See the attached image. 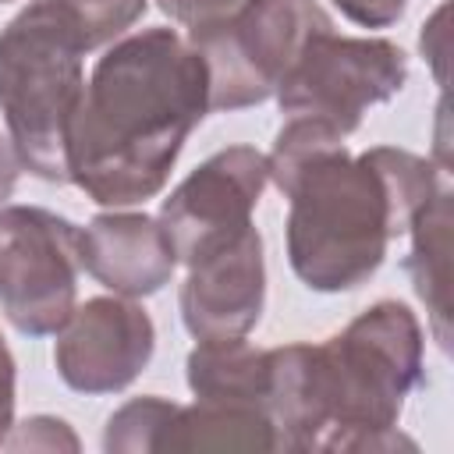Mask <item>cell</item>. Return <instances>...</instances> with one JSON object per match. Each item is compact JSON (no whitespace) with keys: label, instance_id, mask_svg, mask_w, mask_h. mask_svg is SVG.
I'll list each match as a JSON object with an SVG mask.
<instances>
[{"label":"cell","instance_id":"cell-1","mask_svg":"<svg viewBox=\"0 0 454 454\" xmlns=\"http://www.w3.org/2000/svg\"><path fill=\"white\" fill-rule=\"evenodd\" d=\"M270 184L287 199L284 245L294 277L319 294L369 284L394 238L440 192L443 170L411 149L351 153L312 117H287L266 153Z\"/></svg>","mask_w":454,"mask_h":454},{"label":"cell","instance_id":"cell-2","mask_svg":"<svg viewBox=\"0 0 454 454\" xmlns=\"http://www.w3.org/2000/svg\"><path fill=\"white\" fill-rule=\"evenodd\" d=\"M209 114V71L167 25L138 28L96 60L67 135V181L103 209L142 206L170 181Z\"/></svg>","mask_w":454,"mask_h":454},{"label":"cell","instance_id":"cell-3","mask_svg":"<svg viewBox=\"0 0 454 454\" xmlns=\"http://www.w3.org/2000/svg\"><path fill=\"white\" fill-rule=\"evenodd\" d=\"M426 383V333L419 316L383 298L319 344L270 348L266 411L284 450L390 454L419 450L401 433L404 401Z\"/></svg>","mask_w":454,"mask_h":454},{"label":"cell","instance_id":"cell-4","mask_svg":"<svg viewBox=\"0 0 454 454\" xmlns=\"http://www.w3.org/2000/svg\"><path fill=\"white\" fill-rule=\"evenodd\" d=\"M85 32L71 7L32 0L0 28L4 131L39 181L67 184V135L85 92Z\"/></svg>","mask_w":454,"mask_h":454},{"label":"cell","instance_id":"cell-5","mask_svg":"<svg viewBox=\"0 0 454 454\" xmlns=\"http://www.w3.org/2000/svg\"><path fill=\"white\" fill-rule=\"evenodd\" d=\"M333 18L319 0H245L231 18L184 39L209 71V114H234L277 96L284 74Z\"/></svg>","mask_w":454,"mask_h":454},{"label":"cell","instance_id":"cell-6","mask_svg":"<svg viewBox=\"0 0 454 454\" xmlns=\"http://www.w3.org/2000/svg\"><path fill=\"white\" fill-rule=\"evenodd\" d=\"M408 85V53L383 35H312L277 89L287 117H312L340 131H358L362 117L401 96Z\"/></svg>","mask_w":454,"mask_h":454},{"label":"cell","instance_id":"cell-7","mask_svg":"<svg viewBox=\"0 0 454 454\" xmlns=\"http://www.w3.org/2000/svg\"><path fill=\"white\" fill-rule=\"evenodd\" d=\"M78 223L46 206H0V312L25 337H53L78 305Z\"/></svg>","mask_w":454,"mask_h":454},{"label":"cell","instance_id":"cell-8","mask_svg":"<svg viewBox=\"0 0 454 454\" xmlns=\"http://www.w3.org/2000/svg\"><path fill=\"white\" fill-rule=\"evenodd\" d=\"M53 369L74 394H121L156 355V323L138 298L96 294L53 333Z\"/></svg>","mask_w":454,"mask_h":454},{"label":"cell","instance_id":"cell-9","mask_svg":"<svg viewBox=\"0 0 454 454\" xmlns=\"http://www.w3.org/2000/svg\"><path fill=\"white\" fill-rule=\"evenodd\" d=\"M266 184V153L255 145H227L170 188L156 216L177 252V266H188L206 248L245 231Z\"/></svg>","mask_w":454,"mask_h":454},{"label":"cell","instance_id":"cell-10","mask_svg":"<svg viewBox=\"0 0 454 454\" xmlns=\"http://www.w3.org/2000/svg\"><path fill=\"white\" fill-rule=\"evenodd\" d=\"M177 309L192 340H234L259 326L266 309V248L255 223L188 262Z\"/></svg>","mask_w":454,"mask_h":454},{"label":"cell","instance_id":"cell-11","mask_svg":"<svg viewBox=\"0 0 454 454\" xmlns=\"http://www.w3.org/2000/svg\"><path fill=\"white\" fill-rule=\"evenodd\" d=\"M82 270L110 294L149 298L177 273V252L160 216L138 209H103L78 227Z\"/></svg>","mask_w":454,"mask_h":454},{"label":"cell","instance_id":"cell-12","mask_svg":"<svg viewBox=\"0 0 454 454\" xmlns=\"http://www.w3.org/2000/svg\"><path fill=\"white\" fill-rule=\"evenodd\" d=\"M450 188H440L408 223L404 273L415 298L426 309L429 333L443 355H450Z\"/></svg>","mask_w":454,"mask_h":454},{"label":"cell","instance_id":"cell-13","mask_svg":"<svg viewBox=\"0 0 454 454\" xmlns=\"http://www.w3.org/2000/svg\"><path fill=\"white\" fill-rule=\"evenodd\" d=\"M167 450H284V440L259 404L195 397L170 415L160 440V454Z\"/></svg>","mask_w":454,"mask_h":454},{"label":"cell","instance_id":"cell-14","mask_svg":"<svg viewBox=\"0 0 454 454\" xmlns=\"http://www.w3.org/2000/svg\"><path fill=\"white\" fill-rule=\"evenodd\" d=\"M184 380L199 401H238L266 408L270 348H255L248 337L195 340L184 358Z\"/></svg>","mask_w":454,"mask_h":454},{"label":"cell","instance_id":"cell-15","mask_svg":"<svg viewBox=\"0 0 454 454\" xmlns=\"http://www.w3.org/2000/svg\"><path fill=\"white\" fill-rule=\"evenodd\" d=\"M174 411H177V401L170 397H160V394L131 397L117 411H110L99 443L106 454H160V440Z\"/></svg>","mask_w":454,"mask_h":454},{"label":"cell","instance_id":"cell-16","mask_svg":"<svg viewBox=\"0 0 454 454\" xmlns=\"http://www.w3.org/2000/svg\"><path fill=\"white\" fill-rule=\"evenodd\" d=\"M57 4L74 11L89 50L110 46L114 39L128 35L149 7V0H57Z\"/></svg>","mask_w":454,"mask_h":454},{"label":"cell","instance_id":"cell-17","mask_svg":"<svg viewBox=\"0 0 454 454\" xmlns=\"http://www.w3.org/2000/svg\"><path fill=\"white\" fill-rule=\"evenodd\" d=\"M0 450H82V440L57 415H28L11 426Z\"/></svg>","mask_w":454,"mask_h":454},{"label":"cell","instance_id":"cell-18","mask_svg":"<svg viewBox=\"0 0 454 454\" xmlns=\"http://www.w3.org/2000/svg\"><path fill=\"white\" fill-rule=\"evenodd\" d=\"M450 0H440L436 11L422 21L419 28V53L426 60V67L433 71V82L440 85V92H447V64H450Z\"/></svg>","mask_w":454,"mask_h":454},{"label":"cell","instance_id":"cell-19","mask_svg":"<svg viewBox=\"0 0 454 454\" xmlns=\"http://www.w3.org/2000/svg\"><path fill=\"white\" fill-rule=\"evenodd\" d=\"M245 0H156V7L174 21L181 25L184 32H195V28H209L223 18H231Z\"/></svg>","mask_w":454,"mask_h":454},{"label":"cell","instance_id":"cell-20","mask_svg":"<svg viewBox=\"0 0 454 454\" xmlns=\"http://www.w3.org/2000/svg\"><path fill=\"white\" fill-rule=\"evenodd\" d=\"M351 25L362 28H390L404 18L411 0H330Z\"/></svg>","mask_w":454,"mask_h":454},{"label":"cell","instance_id":"cell-21","mask_svg":"<svg viewBox=\"0 0 454 454\" xmlns=\"http://www.w3.org/2000/svg\"><path fill=\"white\" fill-rule=\"evenodd\" d=\"M14 397H18V365H14V355L0 333V447L14 426Z\"/></svg>","mask_w":454,"mask_h":454},{"label":"cell","instance_id":"cell-22","mask_svg":"<svg viewBox=\"0 0 454 454\" xmlns=\"http://www.w3.org/2000/svg\"><path fill=\"white\" fill-rule=\"evenodd\" d=\"M18 177H21V160H18V153H14L11 138H7V131H0V206L14 195Z\"/></svg>","mask_w":454,"mask_h":454},{"label":"cell","instance_id":"cell-23","mask_svg":"<svg viewBox=\"0 0 454 454\" xmlns=\"http://www.w3.org/2000/svg\"><path fill=\"white\" fill-rule=\"evenodd\" d=\"M4 4H14V0H0V7H4Z\"/></svg>","mask_w":454,"mask_h":454}]
</instances>
